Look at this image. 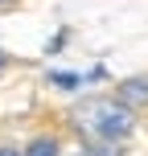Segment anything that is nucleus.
<instances>
[{
	"label": "nucleus",
	"instance_id": "nucleus-4",
	"mask_svg": "<svg viewBox=\"0 0 148 156\" xmlns=\"http://www.w3.org/2000/svg\"><path fill=\"white\" fill-rule=\"evenodd\" d=\"M49 82H54V86H62V90H74V86H78V74H49Z\"/></svg>",
	"mask_w": 148,
	"mask_h": 156
},
{
	"label": "nucleus",
	"instance_id": "nucleus-6",
	"mask_svg": "<svg viewBox=\"0 0 148 156\" xmlns=\"http://www.w3.org/2000/svg\"><path fill=\"white\" fill-rule=\"evenodd\" d=\"M0 66H4V54H0Z\"/></svg>",
	"mask_w": 148,
	"mask_h": 156
},
{
	"label": "nucleus",
	"instance_id": "nucleus-2",
	"mask_svg": "<svg viewBox=\"0 0 148 156\" xmlns=\"http://www.w3.org/2000/svg\"><path fill=\"white\" fill-rule=\"evenodd\" d=\"M119 103L124 107H148V78H128L119 86Z\"/></svg>",
	"mask_w": 148,
	"mask_h": 156
},
{
	"label": "nucleus",
	"instance_id": "nucleus-5",
	"mask_svg": "<svg viewBox=\"0 0 148 156\" xmlns=\"http://www.w3.org/2000/svg\"><path fill=\"white\" fill-rule=\"evenodd\" d=\"M0 156H21V152H13V148H0Z\"/></svg>",
	"mask_w": 148,
	"mask_h": 156
},
{
	"label": "nucleus",
	"instance_id": "nucleus-1",
	"mask_svg": "<svg viewBox=\"0 0 148 156\" xmlns=\"http://www.w3.org/2000/svg\"><path fill=\"white\" fill-rule=\"evenodd\" d=\"M78 127L82 132H91L95 140H124V136H132V111L124 107L119 99H91L78 107Z\"/></svg>",
	"mask_w": 148,
	"mask_h": 156
},
{
	"label": "nucleus",
	"instance_id": "nucleus-3",
	"mask_svg": "<svg viewBox=\"0 0 148 156\" xmlns=\"http://www.w3.org/2000/svg\"><path fill=\"white\" fill-rule=\"evenodd\" d=\"M25 156H58V144L49 140V136H41V140H33L29 148H25Z\"/></svg>",
	"mask_w": 148,
	"mask_h": 156
}]
</instances>
